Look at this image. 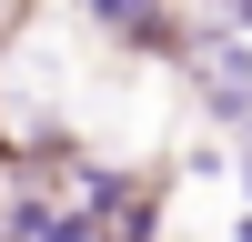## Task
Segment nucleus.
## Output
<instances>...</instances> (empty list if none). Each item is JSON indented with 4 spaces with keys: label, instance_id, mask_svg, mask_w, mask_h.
Instances as JSON below:
<instances>
[{
    "label": "nucleus",
    "instance_id": "nucleus-1",
    "mask_svg": "<svg viewBox=\"0 0 252 242\" xmlns=\"http://www.w3.org/2000/svg\"><path fill=\"white\" fill-rule=\"evenodd\" d=\"M182 60H192V91H202V111L242 131V121H252V40L212 20V30H192V40H182Z\"/></svg>",
    "mask_w": 252,
    "mask_h": 242
},
{
    "label": "nucleus",
    "instance_id": "nucleus-2",
    "mask_svg": "<svg viewBox=\"0 0 252 242\" xmlns=\"http://www.w3.org/2000/svg\"><path fill=\"white\" fill-rule=\"evenodd\" d=\"M81 20H91L101 40H131V51H182V20H172V0H81Z\"/></svg>",
    "mask_w": 252,
    "mask_h": 242
},
{
    "label": "nucleus",
    "instance_id": "nucleus-3",
    "mask_svg": "<svg viewBox=\"0 0 252 242\" xmlns=\"http://www.w3.org/2000/svg\"><path fill=\"white\" fill-rule=\"evenodd\" d=\"M222 30H242V40H252V0H222Z\"/></svg>",
    "mask_w": 252,
    "mask_h": 242
},
{
    "label": "nucleus",
    "instance_id": "nucleus-4",
    "mask_svg": "<svg viewBox=\"0 0 252 242\" xmlns=\"http://www.w3.org/2000/svg\"><path fill=\"white\" fill-rule=\"evenodd\" d=\"M232 242H252V212H242V232H232Z\"/></svg>",
    "mask_w": 252,
    "mask_h": 242
},
{
    "label": "nucleus",
    "instance_id": "nucleus-5",
    "mask_svg": "<svg viewBox=\"0 0 252 242\" xmlns=\"http://www.w3.org/2000/svg\"><path fill=\"white\" fill-rule=\"evenodd\" d=\"M242 192H252V161H242Z\"/></svg>",
    "mask_w": 252,
    "mask_h": 242
}]
</instances>
